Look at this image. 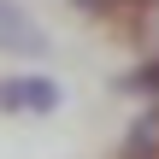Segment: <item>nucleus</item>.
<instances>
[{
	"instance_id": "nucleus-4",
	"label": "nucleus",
	"mask_w": 159,
	"mask_h": 159,
	"mask_svg": "<svg viewBox=\"0 0 159 159\" xmlns=\"http://www.w3.org/2000/svg\"><path fill=\"white\" fill-rule=\"evenodd\" d=\"M136 41H142L148 59H159V0H142L136 6Z\"/></svg>"
},
{
	"instance_id": "nucleus-5",
	"label": "nucleus",
	"mask_w": 159,
	"mask_h": 159,
	"mask_svg": "<svg viewBox=\"0 0 159 159\" xmlns=\"http://www.w3.org/2000/svg\"><path fill=\"white\" fill-rule=\"evenodd\" d=\"M118 89H130V94H159V59H148L142 71H130Z\"/></svg>"
},
{
	"instance_id": "nucleus-1",
	"label": "nucleus",
	"mask_w": 159,
	"mask_h": 159,
	"mask_svg": "<svg viewBox=\"0 0 159 159\" xmlns=\"http://www.w3.org/2000/svg\"><path fill=\"white\" fill-rule=\"evenodd\" d=\"M53 106H59V83H53V77H41V71L0 77V112H6V118H18V112L41 118V112H53Z\"/></svg>"
},
{
	"instance_id": "nucleus-6",
	"label": "nucleus",
	"mask_w": 159,
	"mask_h": 159,
	"mask_svg": "<svg viewBox=\"0 0 159 159\" xmlns=\"http://www.w3.org/2000/svg\"><path fill=\"white\" fill-rule=\"evenodd\" d=\"M71 6H77V12H106L112 0H71Z\"/></svg>"
},
{
	"instance_id": "nucleus-3",
	"label": "nucleus",
	"mask_w": 159,
	"mask_h": 159,
	"mask_svg": "<svg viewBox=\"0 0 159 159\" xmlns=\"http://www.w3.org/2000/svg\"><path fill=\"white\" fill-rule=\"evenodd\" d=\"M153 153H159V106H148L124 142V159H153Z\"/></svg>"
},
{
	"instance_id": "nucleus-2",
	"label": "nucleus",
	"mask_w": 159,
	"mask_h": 159,
	"mask_svg": "<svg viewBox=\"0 0 159 159\" xmlns=\"http://www.w3.org/2000/svg\"><path fill=\"white\" fill-rule=\"evenodd\" d=\"M0 53H24V59H41V53H47L41 24H35L18 0H0Z\"/></svg>"
}]
</instances>
